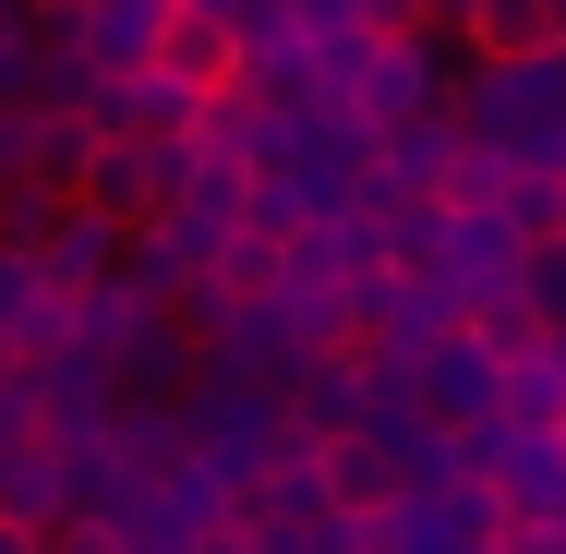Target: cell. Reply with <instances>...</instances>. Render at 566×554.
Segmentation results:
<instances>
[{
  "label": "cell",
  "mask_w": 566,
  "mask_h": 554,
  "mask_svg": "<svg viewBox=\"0 0 566 554\" xmlns=\"http://www.w3.org/2000/svg\"><path fill=\"white\" fill-rule=\"evenodd\" d=\"M193 157H206L193 133H181V145H97V157H85V194H73V206H85V218H109L120 241H133V229H157L169 206H181V194H193Z\"/></svg>",
  "instance_id": "cell-1"
},
{
  "label": "cell",
  "mask_w": 566,
  "mask_h": 554,
  "mask_svg": "<svg viewBox=\"0 0 566 554\" xmlns=\"http://www.w3.org/2000/svg\"><path fill=\"white\" fill-rule=\"evenodd\" d=\"M229 543H241V554H361V531L314 494V470H277V482L229 519Z\"/></svg>",
  "instance_id": "cell-2"
},
{
  "label": "cell",
  "mask_w": 566,
  "mask_h": 554,
  "mask_svg": "<svg viewBox=\"0 0 566 554\" xmlns=\"http://www.w3.org/2000/svg\"><path fill=\"white\" fill-rule=\"evenodd\" d=\"M518 253H531V241L494 218V206H482V218H434V290H447L458 314H470V302L518 290Z\"/></svg>",
  "instance_id": "cell-3"
},
{
  "label": "cell",
  "mask_w": 566,
  "mask_h": 554,
  "mask_svg": "<svg viewBox=\"0 0 566 554\" xmlns=\"http://www.w3.org/2000/svg\"><path fill=\"white\" fill-rule=\"evenodd\" d=\"M109 265H120V229H109V218H85V206H61V218L36 229V253H24V278H36L49 302L109 290Z\"/></svg>",
  "instance_id": "cell-4"
},
{
  "label": "cell",
  "mask_w": 566,
  "mask_h": 554,
  "mask_svg": "<svg viewBox=\"0 0 566 554\" xmlns=\"http://www.w3.org/2000/svg\"><path fill=\"white\" fill-rule=\"evenodd\" d=\"M145 73H157V85H181V97H218V85H241V49H229L218 12H181V0H169V24H157Z\"/></svg>",
  "instance_id": "cell-5"
},
{
  "label": "cell",
  "mask_w": 566,
  "mask_h": 554,
  "mask_svg": "<svg viewBox=\"0 0 566 554\" xmlns=\"http://www.w3.org/2000/svg\"><path fill=\"white\" fill-rule=\"evenodd\" d=\"M543 49H566L555 0H470V12H458V61H470V73H506V61H543Z\"/></svg>",
  "instance_id": "cell-6"
},
{
  "label": "cell",
  "mask_w": 566,
  "mask_h": 554,
  "mask_svg": "<svg viewBox=\"0 0 566 554\" xmlns=\"http://www.w3.org/2000/svg\"><path fill=\"white\" fill-rule=\"evenodd\" d=\"M157 24H169V0H85V24H73V61H85V85H97V73H145Z\"/></svg>",
  "instance_id": "cell-7"
},
{
  "label": "cell",
  "mask_w": 566,
  "mask_h": 554,
  "mask_svg": "<svg viewBox=\"0 0 566 554\" xmlns=\"http://www.w3.org/2000/svg\"><path fill=\"white\" fill-rule=\"evenodd\" d=\"M85 157H97V133H85L73 109H24V181H12V194L73 206V194H85Z\"/></svg>",
  "instance_id": "cell-8"
},
{
  "label": "cell",
  "mask_w": 566,
  "mask_h": 554,
  "mask_svg": "<svg viewBox=\"0 0 566 554\" xmlns=\"http://www.w3.org/2000/svg\"><path fill=\"white\" fill-rule=\"evenodd\" d=\"M73 519V470L49 446H0V531H49Z\"/></svg>",
  "instance_id": "cell-9"
},
{
  "label": "cell",
  "mask_w": 566,
  "mask_h": 554,
  "mask_svg": "<svg viewBox=\"0 0 566 554\" xmlns=\"http://www.w3.org/2000/svg\"><path fill=\"white\" fill-rule=\"evenodd\" d=\"M458 337H470V349H482L494 374L543 349V326H531V302H518V290H494V302H470V314H458Z\"/></svg>",
  "instance_id": "cell-10"
},
{
  "label": "cell",
  "mask_w": 566,
  "mask_h": 554,
  "mask_svg": "<svg viewBox=\"0 0 566 554\" xmlns=\"http://www.w3.org/2000/svg\"><path fill=\"white\" fill-rule=\"evenodd\" d=\"M518 302H531V326H543V337L566 326V253H555V241H531V253H518Z\"/></svg>",
  "instance_id": "cell-11"
},
{
  "label": "cell",
  "mask_w": 566,
  "mask_h": 554,
  "mask_svg": "<svg viewBox=\"0 0 566 554\" xmlns=\"http://www.w3.org/2000/svg\"><path fill=\"white\" fill-rule=\"evenodd\" d=\"M36 554H120V531H109V519H85V506H73V519H49V531H36Z\"/></svg>",
  "instance_id": "cell-12"
},
{
  "label": "cell",
  "mask_w": 566,
  "mask_h": 554,
  "mask_svg": "<svg viewBox=\"0 0 566 554\" xmlns=\"http://www.w3.org/2000/svg\"><path fill=\"white\" fill-rule=\"evenodd\" d=\"M349 24L361 36H410V0H349Z\"/></svg>",
  "instance_id": "cell-13"
},
{
  "label": "cell",
  "mask_w": 566,
  "mask_h": 554,
  "mask_svg": "<svg viewBox=\"0 0 566 554\" xmlns=\"http://www.w3.org/2000/svg\"><path fill=\"white\" fill-rule=\"evenodd\" d=\"M0 36H24V0H0Z\"/></svg>",
  "instance_id": "cell-14"
},
{
  "label": "cell",
  "mask_w": 566,
  "mask_h": 554,
  "mask_svg": "<svg viewBox=\"0 0 566 554\" xmlns=\"http://www.w3.org/2000/svg\"><path fill=\"white\" fill-rule=\"evenodd\" d=\"M0 554H36V531H0Z\"/></svg>",
  "instance_id": "cell-15"
},
{
  "label": "cell",
  "mask_w": 566,
  "mask_h": 554,
  "mask_svg": "<svg viewBox=\"0 0 566 554\" xmlns=\"http://www.w3.org/2000/svg\"><path fill=\"white\" fill-rule=\"evenodd\" d=\"M543 446H555V458H566V410H555V422H543Z\"/></svg>",
  "instance_id": "cell-16"
},
{
  "label": "cell",
  "mask_w": 566,
  "mask_h": 554,
  "mask_svg": "<svg viewBox=\"0 0 566 554\" xmlns=\"http://www.w3.org/2000/svg\"><path fill=\"white\" fill-rule=\"evenodd\" d=\"M555 253H566V206H555Z\"/></svg>",
  "instance_id": "cell-17"
},
{
  "label": "cell",
  "mask_w": 566,
  "mask_h": 554,
  "mask_svg": "<svg viewBox=\"0 0 566 554\" xmlns=\"http://www.w3.org/2000/svg\"><path fill=\"white\" fill-rule=\"evenodd\" d=\"M555 362H566V326H555Z\"/></svg>",
  "instance_id": "cell-18"
}]
</instances>
